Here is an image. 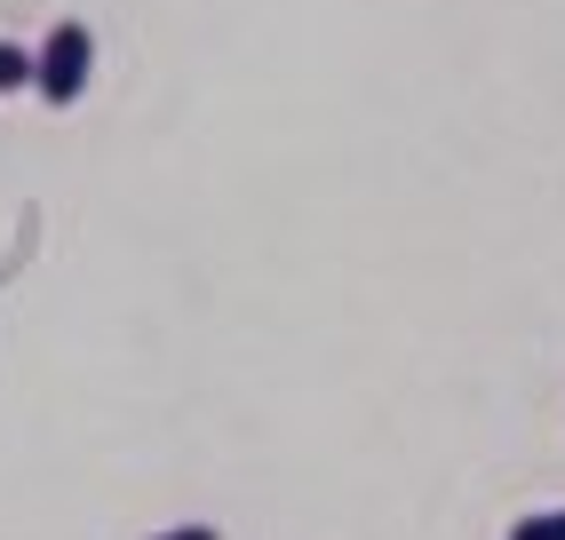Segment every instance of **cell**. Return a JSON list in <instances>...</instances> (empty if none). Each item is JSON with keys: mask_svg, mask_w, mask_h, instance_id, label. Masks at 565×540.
Returning <instances> with one entry per match:
<instances>
[{"mask_svg": "<svg viewBox=\"0 0 565 540\" xmlns=\"http://www.w3.org/2000/svg\"><path fill=\"white\" fill-rule=\"evenodd\" d=\"M88 72H96V41H88V24H81V17L49 24L41 56H32V88H41V96L64 111V104H81V96H88Z\"/></svg>", "mask_w": 565, "mask_h": 540, "instance_id": "1", "label": "cell"}, {"mask_svg": "<svg viewBox=\"0 0 565 540\" xmlns=\"http://www.w3.org/2000/svg\"><path fill=\"white\" fill-rule=\"evenodd\" d=\"M17 88H32V56L17 41H0V96H17Z\"/></svg>", "mask_w": 565, "mask_h": 540, "instance_id": "2", "label": "cell"}, {"mask_svg": "<svg viewBox=\"0 0 565 540\" xmlns=\"http://www.w3.org/2000/svg\"><path fill=\"white\" fill-rule=\"evenodd\" d=\"M510 540H565V509H542V517H525Z\"/></svg>", "mask_w": 565, "mask_h": 540, "instance_id": "3", "label": "cell"}, {"mask_svg": "<svg viewBox=\"0 0 565 540\" xmlns=\"http://www.w3.org/2000/svg\"><path fill=\"white\" fill-rule=\"evenodd\" d=\"M152 540H223L215 525H168V532H152Z\"/></svg>", "mask_w": 565, "mask_h": 540, "instance_id": "4", "label": "cell"}]
</instances>
